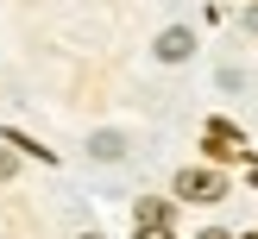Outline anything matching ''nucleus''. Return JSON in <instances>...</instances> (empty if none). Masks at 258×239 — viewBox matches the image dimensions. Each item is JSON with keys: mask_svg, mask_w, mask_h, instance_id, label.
Listing matches in <instances>:
<instances>
[{"mask_svg": "<svg viewBox=\"0 0 258 239\" xmlns=\"http://www.w3.org/2000/svg\"><path fill=\"white\" fill-rule=\"evenodd\" d=\"M176 195L183 201H221L227 183H221V170H183L176 176Z\"/></svg>", "mask_w": 258, "mask_h": 239, "instance_id": "obj_1", "label": "nucleus"}, {"mask_svg": "<svg viewBox=\"0 0 258 239\" xmlns=\"http://www.w3.org/2000/svg\"><path fill=\"white\" fill-rule=\"evenodd\" d=\"M189 50H196V32H189V25H170V32H158V57H164V63H183Z\"/></svg>", "mask_w": 258, "mask_h": 239, "instance_id": "obj_2", "label": "nucleus"}, {"mask_svg": "<svg viewBox=\"0 0 258 239\" xmlns=\"http://www.w3.org/2000/svg\"><path fill=\"white\" fill-rule=\"evenodd\" d=\"M208 151H214V157H233V151H239V132L227 120H208Z\"/></svg>", "mask_w": 258, "mask_h": 239, "instance_id": "obj_3", "label": "nucleus"}, {"mask_svg": "<svg viewBox=\"0 0 258 239\" xmlns=\"http://www.w3.org/2000/svg\"><path fill=\"white\" fill-rule=\"evenodd\" d=\"M88 157H101V164L126 157V138H120V132H95V138H88Z\"/></svg>", "mask_w": 258, "mask_h": 239, "instance_id": "obj_4", "label": "nucleus"}, {"mask_svg": "<svg viewBox=\"0 0 258 239\" xmlns=\"http://www.w3.org/2000/svg\"><path fill=\"white\" fill-rule=\"evenodd\" d=\"M139 226H170V201H139Z\"/></svg>", "mask_w": 258, "mask_h": 239, "instance_id": "obj_5", "label": "nucleus"}, {"mask_svg": "<svg viewBox=\"0 0 258 239\" xmlns=\"http://www.w3.org/2000/svg\"><path fill=\"white\" fill-rule=\"evenodd\" d=\"M13 170H19V157H13V151H7V145H0V183H7V176H13Z\"/></svg>", "mask_w": 258, "mask_h": 239, "instance_id": "obj_6", "label": "nucleus"}, {"mask_svg": "<svg viewBox=\"0 0 258 239\" xmlns=\"http://www.w3.org/2000/svg\"><path fill=\"white\" fill-rule=\"evenodd\" d=\"M139 239H176L170 226H139Z\"/></svg>", "mask_w": 258, "mask_h": 239, "instance_id": "obj_7", "label": "nucleus"}, {"mask_svg": "<svg viewBox=\"0 0 258 239\" xmlns=\"http://www.w3.org/2000/svg\"><path fill=\"white\" fill-rule=\"evenodd\" d=\"M246 32L258 38V0H252V7H246Z\"/></svg>", "mask_w": 258, "mask_h": 239, "instance_id": "obj_8", "label": "nucleus"}, {"mask_svg": "<svg viewBox=\"0 0 258 239\" xmlns=\"http://www.w3.org/2000/svg\"><path fill=\"white\" fill-rule=\"evenodd\" d=\"M202 239H233V233H221V226H208V233H202Z\"/></svg>", "mask_w": 258, "mask_h": 239, "instance_id": "obj_9", "label": "nucleus"}, {"mask_svg": "<svg viewBox=\"0 0 258 239\" xmlns=\"http://www.w3.org/2000/svg\"><path fill=\"white\" fill-rule=\"evenodd\" d=\"M82 239H101V233H82Z\"/></svg>", "mask_w": 258, "mask_h": 239, "instance_id": "obj_10", "label": "nucleus"}]
</instances>
